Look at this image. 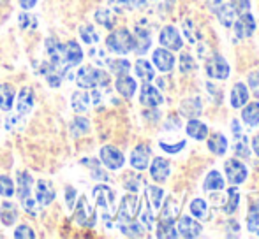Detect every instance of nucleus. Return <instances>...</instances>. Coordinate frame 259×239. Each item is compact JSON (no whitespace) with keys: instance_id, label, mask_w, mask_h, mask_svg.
Here are the masks:
<instances>
[{"instance_id":"10","label":"nucleus","mask_w":259,"mask_h":239,"mask_svg":"<svg viewBox=\"0 0 259 239\" xmlns=\"http://www.w3.org/2000/svg\"><path fill=\"white\" fill-rule=\"evenodd\" d=\"M224 171H226V176L228 180L231 181L233 185H240L247 180V167L238 160H228L224 164Z\"/></svg>"},{"instance_id":"49","label":"nucleus","mask_w":259,"mask_h":239,"mask_svg":"<svg viewBox=\"0 0 259 239\" xmlns=\"http://www.w3.org/2000/svg\"><path fill=\"white\" fill-rule=\"evenodd\" d=\"M194 69H196L194 58H192L189 53H182V56H180V72H182V74L192 72Z\"/></svg>"},{"instance_id":"47","label":"nucleus","mask_w":259,"mask_h":239,"mask_svg":"<svg viewBox=\"0 0 259 239\" xmlns=\"http://www.w3.org/2000/svg\"><path fill=\"white\" fill-rule=\"evenodd\" d=\"M0 195L2 197H11L14 195V183L9 176H0Z\"/></svg>"},{"instance_id":"30","label":"nucleus","mask_w":259,"mask_h":239,"mask_svg":"<svg viewBox=\"0 0 259 239\" xmlns=\"http://www.w3.org/2000/svg\"><path fill=\"white\" fill-rule=\"evenodd\" d=\"M136 76H140L141 79H143L145 83H150L152 79L155 78V71H154V67L150 65V62H147V60H138L136 62Z\"/></svg>"},{"instance_id":"52","label":"nucleus","mask_w":259,"mask_h":239,"mask_svg":"<svg viewBox=\"0 0 259 239\" xmlns=\"http://www.w3.org/2000/svg\"><path fill=\"white\" fill-rule=\"evenodd\" d=\"M116 2L127 9H141L147 6V0H116Z\"/></svg>"},{"instance_id":"41","label":"nucleus","mask_w":259,"mask_h":239,"mask_svg":"<svg viewBox=\"0 0 259 239\" xmlns=\"http://www.w3.org/2000/svg\"><path fill=\"white\" fill-rule=\"evenodd\" d=\"M235 153L242 158H249L250 157V150H249V139H247L243 134L236 136V143H235Z\"/></svg>"},{"instance_id":"44","label":"nucleus","mask_w":259,"mask_h":239,"mask_svg":"<svg viewBox=\"0 0 259 239\" xmlns=\"http://www.w3.org/2000/svg\"><path fill=\"white\" fill-rule=\"evenodd\" d=\"M191 211L194 216H198L199 220H205L208 216V206L203 199H194L191 202Z\"/></svg>"},{"instance_id":"57","label":"nucleus","mask_w":259,"mask_h":239,"mask_svg":"<svg viewBox=\"0 0 259 239\" xmlns=\"http://www.w3.org/2000/svg\"><path fill=\"white\" fill-rule=\"evenodd\" d=\"M249 86L259 93V72H252V74H249Z\"/></svg>"},{"instance_id":"16","label":"nucleus","mask_w":259,"mask_h":239,"mask_svg":"<svg viewBox=\"0 0 259 239\" xmlns=\"http://www.w3.org/2000/svg\"><path fill=\"white\" fill-rule=\"evenodd\" d=\"M178 236L182 237H198L201 234V225H199L196 220H192L191 216H182L180 222H178Z\"/></svg>"},{"instance_id":"45","label":"nucleus","mask_w":259,"mask_h":239,"mask_svg":"<svg viewBox=\"0 0 259 239\" xmlns=\"http://www.w3.org/2000/svg\"><path fill=\"white\" fill-rule=\"evenodd\" d=\"M247 227H249L250 232L259 234V206L252 204L249 211V216H247Z\"/></svg>"},{"instance_id":"43","label":"nucleus","mask_w":259,"mask_h":239,"mask_svg":"<svg viewBox=\"0 0 259 239\" xmlns=\"http://www.w3.org/2000/svg\"><path fill=\"white\" fill-rule=\"evenodd\" d=\"M238 202H240V194H238V188H229L228 190V204H226L224 211L228 213V215H233L235 213V209L238 208Z\"/></svg>"},{"instance_id":"26","label":"nucleus","mask_w":259,"mask_h":239,"mask_svg":"<svg viewBox=\"0 0 259 239\" xmlns=\"http://www.w3.org/2000/svg\"><path fill=\"white\" fill-rule=\"evenodd\" d=\"M249 100V90L243 83H236L231 90V106L235 107H242L243 104H247Z\"/></svg>"},{"instance_id":"33","label":"nucleus","mask_w":259,"mask_h":239,"mask_svg":"<svg viewBox=\"0 0 259 239\" xmlns=\"http://www.w3.org/2000/svg\"><path fill=\"white\" fill-rule=\"evenodd\" d=\"M242 118H243V122H245L249 127H256L257 123H259V104L257 102L249 104V106L243 109Z\"/></svg>"},{"instance_id":"36","label":"nucleus","mask_w":259,"mask_h":239,"mask_svg":"<svg viewBox=\"0 0 259 239\" xmlns=\"http://www.w3.org/2000/svg\"><path fill=\"white\" fill-rule=\"evenodd\" d=\"M96 21L99 25H103L104 28H108V30H111L113 27H115V16H113V13L109 9H97L96 11Z\"/></svg>"},{"instance_id":"11","label":"nucleus","mask_w":259,"mask_h":239,"mask_svg":"<svg viewBox=\"0 0 259 239\" xmlns=\"http://www.w3.org/2000/svg\"><path fill=\"white\" fill-rule=\"evenodd\" d=\"M233 25H235L236 37H240V39L250 37V35L254 34V30H256V21H254V18L250 13L240 14V18Z\"/></svg>"},{"instance_id":"2","label":"nucleus","mask_w":259,"mask_h":239,"mask_svg":"<svg viewBox=\"0 0 259 239\" xmlns=\"http://www.w3.org/2000/svg\"><path fill=\"white\" fill-rule=\"evenodd\" d=\"M94 199L97 201V208L103 211V220L109 225V218L115 216V192L108 185H97L92 190Z\"/></svg>"},{"instance_id":"9","label":"nucleus","mask_w":259,"mask_h":239,"mask_svg":"<svg viewBox=\"0 0 259 239\" xmlns=\"http://www.w3.org/2000/svg\"><path fill=\"white\" fill-rule=\"evenodd\" d=\"M159 41L164 48L173 49V51H178V49H182V46H184V41H182V37H180V32H178L175 27H171V25L169 27H164L162 30H160Z\"/></svg>"},{"instance_id":"34","label":"nucleus","mask_w":259,"mask_h":239,"mask_svg":"<svg viewBox=\"0 0 259 239\" xmlns=\"http://www.w3.org/2000/svg\"><path fill=\"white\" fill-rule=\"evenodd\" d=\"M89 129H90L89 119L83 118V116H78V118L72 119V123H71V136L72 137H81L89 132Z\"/></svg>"},{"instance_id":"31","label":"nucleus","mask_w":259,"mask_h":239,"mask_svg":"<svg viewBox=\"0 0 259 239\" xmlns=\"http://www.w3.org/2000/svg\"><path fill=\"white\" fill-rule=\"evenodd\" d=\"M116 227L120 229V232L125 234V236H129V237H141L145 232L143 225H141V223H136L134 220L133 222H127V223H118Z\"/></svg>"},{"instance_id":"40","label":"nucleus","mask_w":259,"mask_h":239,"mask_svg":"<svg viewBox=\"0 0 259 239\" xmlns=\"http://www.w3.org/2000/svg\"><path fill=\"white\" fill-rule=\"evenodd\" d=\"M106 64L109 65V69H111V72H115L116 76H123V74H129L131 71V64L129 60H106Z\"/></svg>"},{"instance_id":"29","label":"nucleus","mask_w":259,"mask_h":239,"mask_svg":"<svg viewBox=\"0 0 259 239\" xmlns=\"http://www.w3.org/2000/svg\"><path fill=\"white\" fill-rule=\"evenodd\" d=\"M208 150L211 151V153L215 155H224L226 150H228V141H226V137L222 136V134H213V136L208 139Z\"/></svg>"},{"instance_id":"1","label":"nucleus","mask_w":259,"mask_h":239,"mask_svg":"<svg viewBox=\"0 0 259 239\" xmlns=\"http://www.w3.org/2000/svg\"><path fill=\"white\" fill-rule=\"evenodd\" d=\"M76 83H78L79 88H101V86L109 85V74L103 69L92 67V65H87L81 67L76 74Z\"/></svg>"},{"instance_id":"21","label":"nucleus","mask_w":259,"mask_h":239,"mask_svg":"<svg viewBox=\"0 0 259 239\" xmlns=\"http://www.w3.org/2000/svg\"><path fill=\"white\" fill-rule=\"evenodd\" d=\"M18 220V208L14 202H2V208H0V222L4 223V225L11 227L14 225Z\"/></svg>"},{"instance_id":"50","label":"nucleus","mask_w":259,"mask_h":239,"mask_svg":"<svg viewBox=\"0 0 259 239\" xmlns=\"http://www.w3.org/2000/svg\"><path fill=\"white\" fill-rule=\"evenodd\" d=\"M140 223L143 225V229H145V230H152V227H154V213H152L150 204H148V208L145 209L143 213H141Z\"/></svg>"},{"instance_id":"60","label":"nucleus","mask_w":259,"mask_h":239,"mask_svg":"<svg viewBox=\"0 0 259 239\" xmlns=\"http://www.w3.org/2000/svg\"><path fill=\"white\" fill-rule=\"evenodd\" d=\"M208 2H210V9L217 11V7L222 4V0H208Z\"/></svg>"},{"instance_id":"3","label":"nucleus","mask_w":259,"mask_h":239,"mask_svg":"<svg viewBox=\"0 0 259 239\" xmlns=\"http://www.w3.org/2000/svg\"><path fill=\"white\" fill-rule=\"evenodd\" d=\"M106 46H108L109 51L116 53V55H127L134 49V35L125 28L116 30L108 35Z\"/></svg>"},{"instance_id":"48","label":"nucleus","mask_w":259,"mask_h":239,"mask_svg":"<svg viewBox=\"0 0 259 239\" xmlns=\"http://www.w3.org/2000/svg\"><path fill=\"white\" fill-rule=\"evenodd\" d=\"M184 34H185V37H187L189 41L192 42V44H196V42H198L199 32H198V28L194 27V23H192L191 20H185L184 21Z\"/></svg>"},{"instance_id":"14","label":"nucleus","mask_w":259,"mask_h":239,"mask_svg":"<svg viewBox=\"0 0 259 239\" xmlns=\"http://www.w3.org/2000/svg\"><path fill=\"white\" fill-rule=\"evenodd\" d=\"M32 107H34V92H32V88H21L20 92H18V100H16V114H20V116H27L28 113L32 111Z\"/></svg>"},{"instance_id":"55","label":"nucleus","mask_w":259,"mask_h":239,"mask_svg":"<svg viewBox=\"0 0 259 239\" xmlns=\"http://www.w3.org/2000/svg\"><path fill=\"white\" fill-rule=\"evenodd\" d=\"M184 146H185V141H180L178 144H167V143H164V141L160 143V148H162L164 151H167V153H178Z\"/></svg>"},{"instance_id":"53","label":"nucleus","mask_w":259,"mask_h":239,"mask_svg":"<svg viewBox=\"0 0 259 239\" xmlns=\"http://www.w3.org/2000/svg\"><path fill=\"white\" fill-rule=\"evenodd\" d=\"M23 208H25V211L28 213V215H32V216H35L37 215V202L34 201L32 197H27V199H23Z\"/></svg>"},{"instance_id":"13","label":"nucleus","mask_w":259,"mask_h":239,"mask_svg":"<svg viewBox=\"0 0 259 239\" xmlns=\"http://www.w3.org/2000/svg\"><path fill=\"white\" fill-rule=\"evenodd\" d=\"M150 155H152L150 148L145 146V144H140L131 153V165L134 169H138V171H145L148 167V164H150Z\"/></svg>"},{"instance_id":"38","label":"nucleus","mask_w":259,"mask_h":239,"mask_svg":"<svg viewBox=\"0 0 259 239\" xmlns=\"http://www.w3.org/2000/svg\"><path fill=\"white\" fill-rule=\"evenodd\" d=\"M222 188H224V180L221 172L211 171L205 180V190H222Z\"/></svg>"},{"instance_id":"51","label":"nucleus","mask_w":259,"mask_h":239,"mask_svg":"<svg viewBox=\"0 0 259 239\" xmlns=\"http://www.w3.org/2000/svg\"><path fill=\"white\" fill-rule=\"evenodd\" d=\"M14 237H18V239H32V237H35V232L28 225H20L16 230H14Z\"/></svg>"},{"instance_id":"8","label":"nucleus","mask_w":259,"mask_h":239,"mask_svg":"<svg viewBox=\"0 0 259 239\" xmlns=\"http://www.w3.org/2000/svg\"><path fill=\"white\" fill-rule=\"evenodd\" d=\"M101 162L111 171H116L123 165L125 158H123V153L120 150H116L115 146H103L101 148Z\"/></svg>"},{"instance_id":"24","label":"nucleus","mask_w":259,"mask_h":239,"mask_svg":"<svg viewBox=\"0 0 259 239\" xmlns=\"http://www.w3.org/2000/svg\"><path fill=\"white\" fill-rule=\"evenodd\" d=\"M236 14L238 13H236L231 4H221L217 7V18L224 27H233V23L236 20Z\"/></svg>"},{"instance_id":"58","label":"nucleus","mask_w":259,"mask_h":239,"mask_svg":"<svg viewBox=\"0 0 259 239\" xmlns=\"http://www.w3.org/2000/svg\"><path fill=\"white\" fill-rule=\"evenodd\" d=\"M20 2V6L23 7V9H32V7L37 4V0H18Z\"/></svg>"},{"instance_id":"12","label":"nucleus","mask_w":259,"mask_h":239,"mask_svg":"<svg viewBox=\"0 0 259 239\" xmlns=\"http://www.w3.org/2000/svg\"><path fill=\"white\" fill-rule=\"evenodd\" d=\"M140 102L147 107H157L164 102V97L160 95V92L155 86H152L150 83H145L140 93Z\"/></svg>"},{"instance_id":"37","label":"nucleus","mask_w":259,"mask_h":239,"mask_svg":"<svg viewBox=\"0 0 259 239\" xmlns=\"http://www.w3.org/2000/svg\"><path fill=\"white\" fill-rule=\"evenodd\" d=\"M83 164L92 171V178L94 180H99V181H106L108 180V174L101 169L99 160H94V158H83Z\"/></svg>"},{"instance_id":"59","label":"nucleus","mask_w":259,"mask_h":239,"mask_svg":"<svg viewBox=\"0 0 259 239\" xmlns=\"http://www.w3.org/2000/svg\"><path fill=\"white\" fill-rule=\"evenodd\" d=\"M252 148H254V151H256V155L259 157V136H256L252 139Z\"/></svg>"},{"instance_id":"20","label":"nucleus","mask_w":259,"mask_h":239,"mask_svg":"<svg viewBox=\"0 0 259 239\" xmlns=\"http://www.w3.org/2000/svg\"><path fill=\"white\" fill-rule=\"evenodd\" d=\"M32 183H34V180H32V176L28 174V172H18V178H16V195L20 201H23V199L30 197V188H32Z\"/></svg>"},{"instance_id":"6","label":"nucleus","mask_w":259,"mask_h":239,"mask_svg":"<svg viewBox=\"0 0 259 239\" xmlns=\"http://www.w3.org/2000/svg\"><path fill=\"white\" fill-rule=\"evenodd\" d=\"M41 72L52 88H58V86L62 85L64 76H67L69 72H71V69H64V67H60V65L53 64V62H42Z\"/></svg>"},{"instance_id":"54","label":"nucleus","mask_w":259,"mask_h":239,"mask_svg":"<svg viewBox=\"0 0 259 239\" xmlns=\"http://www.w3.org/2000/svg\"><path fill=\"white\" fill-rule=\"evenodd\" d=\"M233 7L238 14L243 13H249V7H250V0H233Z\"/></svg>"},{"instance_id":"19","label":"nucleus","mask_w":259,"mask_h":239,"mask_svg":"<svg viewBox=\"0 0 259 239\" xmlns=\"http://www.w3.org/2000/svg\"><path fill=\"white\" fill-rule=\"evenodd\" d=\"M152 44V37L148 34V30L141 27H136V35H134V49H136L138 55H145L148 51Z\"/></svg>"},{"instance_id":"56","label":"nucleus","mask_w":259,"mask_h":239,"mask_svg":"<svg viewBox=\"0 0 259 239\" xmlns=\"http://www.w3.org/2000/svg\"><path fill=\"white\" fill-rule=\"evenodd\" d=\"M74 199H76V190H74V188H71V187H67V188H65V201H67V208L69 209H72V206L76 204Z\"/></svg>"},{"instance_id":"28","label":"nucleus","mask_w":259,"mask_h":239,"mask_svg":"<svg viewBox=\"0 0 259 239\" xmlns=\"http://www.w3.org/2000/svg\"><path fill=\"white\" fill-rule=\"evenodd\" d=\"M90 104V95L87 92H74L71 99V107L76 113H85L89 109Z\"/></svg>"},{"instance_id":"39","label":"nucleus","mask_w":259,"mask_h":239,"mask_svg":"<svg viewBox=\"0 0 259 239\" xmlns=\"http://www.w3.org/2000/svg\"><path fill=\"white\" fill-rule=\"evenodd\" d=\"M79 35H81L83 42H87V44H97L101 39L92 25H83V27L79 28Z\"/></svg>"},{"instance_id":"15","label":"nucleus","mask_w":259,"mask_h":239,"mask_svg":"<svg viewBox=\"0 0 259 239\" xmlns=\"http://www.w3.org/2000/svg\"><path fill=\"white\" fill-rule=\"evenodd\" d=\"M35 197L39 206H50L55 199V188L48 180H39L35 187Z\"/></svg>"},{"instance_id":"7","label":"nucleus","mask_w":259,"mask_h":239,"mask_svg":"<svg viewBox=\"0 0 259 239\" xmlns=\"http://www.w3.org/2000/svg\"><path fill=\"white\" fill-rule=\"evenodd\" d=\"M205 67H206V74L210 76L211 79H226L229 76V65L221 55L210 56V58L206 60Z\"/></svg>"},{"instance_id":"25","label":"nucleus","mask_w":259,"mask_h":239,"mask_svg":"<svg viewBox=\"0 0 259 239\" xmlns=\"http://www.w3.org/2000/svg\"><path fill=\"white\" fill-rule=\"evenodd\" d=\"M187 134L192 139L203 141V139H206V136H208V127L203 122H199V119L191 118L187 122Z\"/></svg>"},{"instance_id":"17","label":"nucleus","mask_w":259,"mask_h":239,"mask_svg":"<svg viewBox=\"0 0 259 239\" xmlns=\"http://www.w3.org/2000/svg\"><path fill=\"white\" fill-rule=\"evenodd\" d=\"M175 56L171 55V51H167V49L164 48H159L154 51V64L155 67L159 69V71L162 72H169L171 69L175 67Z\"/></svg>"},{"instance_id":"4","label":"nucleus","mask_w":259,"mask_h":239,"mask_svg":"<svg viewBox=\"0 0 259 239\" xmlns=\"http://www.w3.org/2000/svg\"><path fill=\"white\" fill-rule=\"evenodd\" d=\"M138 211H140V199L138 195L129 194L122 199V204L118 208V213H116V225L118 223H127L133 222L136 218Z\"/></svg>"},{"instance_id":"32","label":"nucleus","mask_w":259,"mask_h":239,"mask_svg":"<svg viewBox=\"0 0 259 239\" xmlns=\"http://www.w3.org/2000/svg\"><path fill=\"white\" fill-rule=\"evenodd\" d=\"M180 113L185 114V116H189V118H196L199 113H201V104H199V99L184 100V104L180 106Z\"/></svg>"},{"instance_id":"18","label":"nucleus","mask_w":259,"mask_h":239,"mask_svg":"<svg viewBox=\"0 0 259 239\" xmlns=\"http://www.w3.org/2000/svg\"><path fill=\"white\" fill-rule=\"evenodd\" d=\"M115 86H116V92H118L122 97H125V99H131V97L136 93V81L127 74L118 76Z\"/></svg>"},{"instance_id":"42","label":"nucleus","mask_w":259,"mask_h":239,"mask_svg":"<svg viewBox=\"0 0 259 239\" xmlns=\"http://www.w3.org/2000/svg\"><path fill=\"white\" fill-rule=\"evenodd\" d=\"M18 25L21 30H35L37 28V18L32 16L30 13H21L18 16Z\"/></svg>"},{"instance_id":"46","label":"nucleus","mask_w":259,"mask_h":239,"mask_svg":"<svg viewBox=\"0 0 259 239\" xmlns=\"http://www.w3.org/2000/svg\"><path fill=\"white\" fill-rule=\"evenodd\" d=\"M23 125H25V116H20V114H11V116L6 119V129L9 130V132L21 130Z\"/></svg>"},{"instance_id":"35","label":"nucleus","mask_w":259,"mask_h":239,"mask_svg":"<svg viewBox=\"0 0 259 239\" xmlns=\"http://www.w3.org/2000/svg\"><path fill=\"white\" fill-rule=\"evenodd\" d=\"M162 197H164V190L159 187H147V199L148 204H152V209H159L162 204Z\"/></svg>"},{"instance_id":"22","label":"nucleus","mask_w":259,"mask_h":239,"mask_svg":"<svg viewBox=\"0 0 259 239\" xmlns=\"http://www.w3.org/2000/svg\"><path fill=\"white\" fill-rule=\"evenodd\" d=\"M169 171H171L169 162L164 160V158H155L150 165V174L155 181H164L169 176Z\"/></svg>"},{"instance_id":"5","label":"nucleus","mask_w":259,"mask_h":239,"mask_svg":"<svg viewBox=\"0 0 259 239\" xmlns=\"http://www.w3.org/2000/svg\"><path fill=\"white\" fill-rule=\"evenodd\" d=\"M96 211L92 209V206L89 204L87 195H83L78 202H76L74 209V222L81 227H94L96 225Z\"/></svg>"},{"instance_id":"23","label":"nucleus","mask_w":259,"mask_h":239,"mask_svg":"<svg viewBox=\"0 0 259 239\" xmlns=\"http://www.w3.org/2000/svg\"><path fill=\"white\" fill-rule=\"evenodd\" d=\"M65 60L71 67L79 65L83 62V49L79 48V44L76 41H69L65 44Z\"/></svg>"},{"instance_id":"27","label":"nucleus","mask_w":259,"mask_h":239,"mask_svg":"<svg viewBox=\"0 0 259 239\" xmlns=\"http://www.w3.org/2000/svg\"><path fill=\"white\" fill-rule=\"evenodd\" d=\"M14 95H16V90H14L13 86L7 85V83L0 85V109L11 111L13 102H14Z\"/></svg>"}]
</instances>
